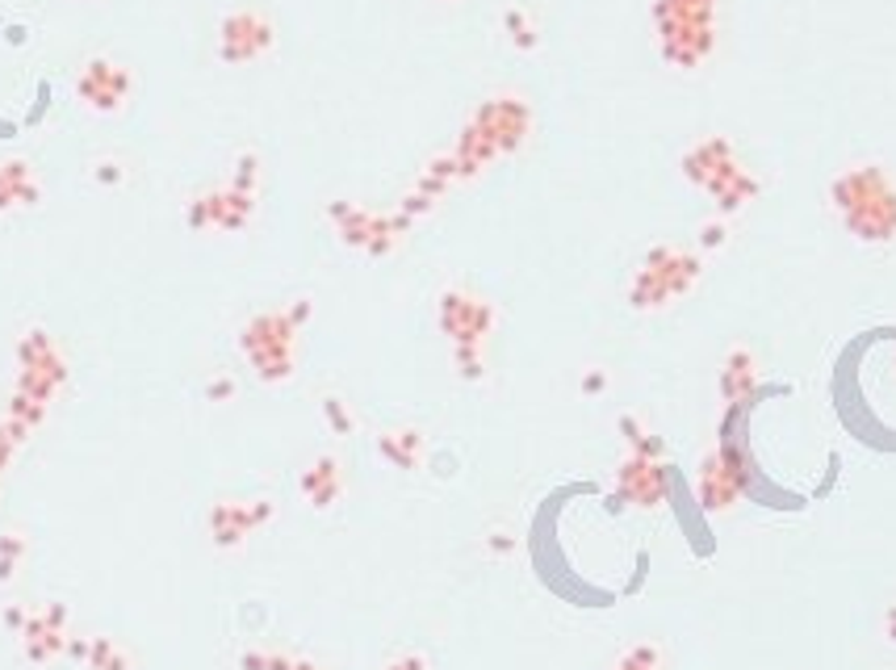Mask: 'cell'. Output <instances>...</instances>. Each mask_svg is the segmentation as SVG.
<instances>
[{"mask_svg":"<svg viewBox=\"0 0 896 670\" xmlns=\"http://www.w3.org/2000/svg\"><path fill=\"white\" fill-rule=\"evenodd\" d=\"M507 29H512V38H516V47H524V51H532L537 47V29H532V22L519 13V9H512L507 13Z\"/></svg>","mask_w":896,"mask_h":670,"instance_id":"cell-4","label":"cell"},{"mask_svg":"<svg viewBox=\"0 0 896 670\" xmlns=\"http://www.w3.org/2000/svg\"><path fill=\"white\" fill-rule=\"evenodd\" d=\"M97 181H109V185H118V181H122V168H118V163H97Z\"/></svg>","mask_w":896,"mask_h":670,"instance_id":"cell-7","label":"cell"},{"mask_svg":"<svg viewBox=\"0 0 896 670\" xmlns=\"http://www.w3.org/2000/svg\"><path fill=\"white\" fill-rule=\"evenodd\" d=\"M126 88H131L126 72H118V68L106 63V59L88 63V72H84V81H81V93L88 97V106L93 109H118L122 106V97H126Z\"/></svg>","mask_w":896,"mask_h":670,"instance_id":"cell-3","label":"cell"},{"mask_svg":"<svg viewBox=\"0 0 896 670\" xmlns=\"http://www.w3.org/2000/svg\"><path fill=\"white\" fill-rule=\"evenodd\" d=\"M725 243V222H708L704 227V247H721Z\"/></svg>","mask_w":896,"mask_h":670,"instance_id":"cell-6","label":"cell"},{"mask_svg":"<svg viewBox=\"0 0 896 670\" xmlns=\"http://www.w3.org/2000/svg\"><path fill=\"white\" fill-rule=\"evenodd\" d=\"M272 47V26L256 13H235L222 22V59L226 63H244L256 59L260 51Z\"/></svg>","mask_w":896,"mask_h":670,"instance_id":"cell-2","label":"cell"},{"mask_svg":"<svg viewBox=\"0 0 896 670\" xmlns=\"http://www.w3.org/2000/svg\"><path fill=\"white\" fill-rule=\"evenodd\" d=\"M834 202L843 210L846 227L859 240L880 243L896 235V188L875 163L850 168L846 176H838L834 181Z\"/></svg>","mask_w":896,"mask_h":670,"instance_id":"cell-1","label":"cell"},{"mask_svg":"<svg viewBox=\"0 0 896 670\" xmlns=\"http://www.w3.org/2000/svg\"><path fill=\"white\" fill-rule=\"evenodd\" d=\"M251 185H256V156L247 151V156H240V172H235V185L240 193H251Z\"/></svg>","mask_w":896,"mask_h":670,"instance_id":"cell-5","label":"cell"}]
</instances>
